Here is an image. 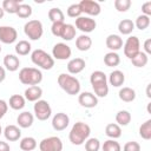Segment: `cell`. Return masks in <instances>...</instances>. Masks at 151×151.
<instances>
[{"label": "cell", "instance_id": "6da1fadb", "mask_svg": "<svg viewBox=\"0 0 151 151\" xmlns=\"http://www.w3.org/2000/svg\"><path fill=\"white\" fill-rule=\"evenodd\" d=\"M90 133H91V127L86 123L77 122L72 126V129H71V131L68 133V138H70V142L72 144L81 145L88 139Z\"/></svg>", "mask_w": 151, "mask_h": 151}, {"label": "cell", "instance_id": "7a4b0ae2", "mask_svg": "<svg viewBox=\"0 0 151 151\" xmlns=\"http://www.w3.org/2000/svg\"><path fill=\"white\" fill-rule=\"evenodd\" d=\"M58 84L67 94L76 96L80 92V83L73 76H70V74H66V73L59 74Z\"/></svg>", "mask_w": 151, "mask_h": 151}, {"label": "cell", "instance_id": "3957f363", "mask_svg": "<svg viewBox=\"0 0 151 151\" xmlns=\"http://www.w3.org/2000/svg\"><path fill=\"white\" fill-rule=\"evenodd\" d=\"M19 80L24 85H38L42 80V73L35 67H24L19 72Z\"/></svg>", "mask_w": 151, "mask_h": 151}, {"label": "cell", "instance_id": "277c9868", "mask_svg": "<svg viewBox=\"0 0 151 151\" xmlns=\"http://www.w3.org/2000/svg\"><path fill=\"white\" fill-rule=\"evenodd\" d=\"M31 60L34 65L41 67L42 70H51L54 66V59L53 57H51L47 52H45L44 50H34L31 54Z\"/></svg>", "mask_w": 151, "mask_h": 151}, {"label": "cell", "instance_id": "5b68a950", "mask_svg": "<svg viewBox=\"0 0 151 151\" xmlns=\"http://www.w3.org/2000/svg\"><path fill=\"white\" fill-rule=\"evenodd\" d=\"M24 32L31 40H39L42 37L44 28L42 24L39 20H29L24 26Z\"/></svg>", "mask_w": 151, "mask_h": 151}, {"label": "cell", "instance_id": "8992f818", "mask_svg": "<svg viewBox=\"0 0 151 151\" xmlns=\"http://www.w3.org/2000/svg\"><path fill=\"white\" fill-rule=\"evenodd\" d=\"M33 110H34L35 117L39 120H47L51 117V113H52V109H51L48 101L42 100V99H39V100L35 101V104L33 106Z\"/></svg>", "mask_w": 151, "mask_h": 151}, {"label": "cell", "instance_id": "52a82bcc", "mask_svg": "<svg viewBox=\"0 0 151 151\" xmlns=\"http://www.w3.org/2000/svg\"><path fill=\"white\" fill-rule=\"evenodd\" d=\"M40 151H61L63 150V142L59 137L51 136L44 138L39 144Z\"/></svg>", "mask_w": 151, "mask_h": 151}, {"label": "cell", "instance_id": "ba28073f", "mask_svg": "<svg viewBox=\"0 0 151 151\" xmlns=\"http://www.w3.org/2000/svg\"><path fill=\"white\" fill-rule=\"evenodd\" d=\"M140 51V42L138 37L132 35L129 37L124 44V54L125 57H127L129 59H132L138 52Z\"/></svg>", "mask_w": 151, "mask_h": 151}, {"label": "cell", "instance_id": "9c48e42d", "mask_svg": "<svg viewBox=\"0 0 151 151\" xmlns=\"http://www.w3.org/2000/svg\"><path fill=\"white\" fill-rule=\"evenodd\" d=\"M71 54H72L71 47L64 42H58L52 48V55L57 60H66L71 57Z\"/></svg>", "mask_w": 151, "mask_h": 151}, {"label": "cell", "instance_id": "30bf717a", "mask_svg": "<svg viewBox=\"0 0 151 151\" xmlns=\"http://www.w3.org/2000/svg\"><path fill=\"white\" fill-rule=\"evenodd\" d=\"M76 27L78 29H80L84 33H90L92 31H94V28L97 27V22L94 19L88 18V17H79L76 19Z\"/></svg>", "mask_w": 151, "mask_h": 151}, {"label": "cell", "instance_id": "8fae6325", "mask_svg": "<svg viewBox=\"0 0 151 151\" xmlns=\"http://www.w3.org/2000/svg\"><path fill=\"white\" fill-rule=\"evenodd\" d=\"M18 38V32L12 26H0V41L4 44H13Z\"/></svg>", "mask_w": 151, "mask_h": 151}, {"label": "cell", "instance_id": "7c38bea8", "mask_svg": "<svg viewBox=\"0 0 151 151\" xmlns=\"http://www.w3.org/2000/svg\"><path fill=\"white\" fill-rule=\"evenodd\" d=\"M79 6H80V9H81V13H86L88 15H98L100 14V5L97 2V1H93V0H81L79 2Z\"/></svg>", "mask_w": 151, "mask_h": 151}, {"label": "cell", "instance_id": "4fadbf2b", "mask_svg": "<svg viewBox=\"0 0 151 151\" xmlns=\"http://www.w3.org/2000/svg\"><path fill=\"white\" fill-rule=\"evenodd\" d=\"M68 124H70V118L64 112H59V113L54 114V117L52 118V126L55 131L65 130L68 126Z\"/></svg>", "mask_w": 151, "mask_h": 151}, {"label": "cell", "instance_id": "5bb4252c", "mask_svg": "<svg viewBox=\"0 0 151 151\" xmlns=\"http://www.w3.org/2000/svg\"><path fill=\"white\" fill-rule=\"evenodd\" d=\"M78 101H79V104H80L83 107L92 109V107L97 106V104H98V98H97L93 93H91V92H83V93L79 94Z\"/></svg>", "mask_w": 151, "mask_h": 151}, {"label": "cell", "instance_id": "9a60e30c", "mask_svg": "<svg viewBox=\"0 0 151 151\" xmlns=\"http://www.w3.org/2000/svg\"><path fill=\"white\" fill-rule=\"evenodd\" d=\"M85 66L86 64L83 58H74L67 63V71L71 74H77V73H80L85 68Z\"/></svg>", "mask_w": 151, "mask_h": 151}, {"label": "cell", "instance_id": "2e32d148", "mask_svg": "<svg viewBox=\"0 0 151 151\" xmlns=\"http://www.w3.org/2000/svg\"><path fill=\"white\" fill-rule=\"evenodd\" d=\"M42 96V88L38 85L29 86L25 90V99L28 101H37Z\"/></svg>", "mask_w": 151, "mask_h": 151}, {"label": "cell", "instance_id": "e0dca14e", "mask_svg": "<svg viewBox=\"0 0 151 151\" xmlns=\"http://www.w3.org/2000/svg\"><path fill=\"white\" fill-rule=\"evenodd\" d=\"M4 136L9 142H15L21 137V130L17 125H7L4 130Z\"/></svg>", "mask_w": 151, "mask_h": 151}, {"label": "cell", "instance_id": "ac0fdd59", "mask_svg": "<svg viewBox=\"0 0 151 151\" xmlns=\"http://www.w3.org/2000/svg\"><path fill=\"white\" fill-rule=\"evenodd\" d=\"M106 47L110 48L112 52L118 51L123 47V39L117 34H110L106 38Z\"/></svg>", "mask_w": 151, "mask_h": 151}, {"label": "cell", "instance_id": "d6986e66", "mask_svg": "<svg viewBox=\"0 0 151 151\" xmlns=\"http://www.w3.org/2000/svg\"><path fill=\"white\" fill-rule=\"evenodd\" d=\"M4 66L11 71V72H14L19 68L20 66V60L17 55L14 54H6L5 58H4Z\"/></svg>", "mask_w": 151, "mask_h": 151}, {"label": "cell", "instance_id": "ffe728a7", "mask_svg": "<svg viewBox=\"0 0 151 151\" xmlns=\"http://www.w3.org/2000/svg\"><path fill=\"white\" fill-rule=\"evenodd\" d=\"M33 120H34V117H33V114H32L31 112H28V111L21 112V113L18 116V118H17L18 125H19L20 127H22V129H27V127L32 126Z\"/></svg>", "mask_w": 151, "mask_h": 151}, {"label": "cell", "instance_id": "44dd1931", "mask_svg": "<svg viewBox=\"0 0 151 151\" xmlns=\"http://www.w3.org/2000/svg\"><path fill=\"white\" fill-rule=\"evenodd\" d=\"M124 81H125V76H124V73H123L122 71H119V70L112 71V72L110 73V76H109V83H110L113 87H119V86H122V85L124 84Z\"/></svg>", "mask_w": 151, "mask_h": 151}, {"label": "cell", "instance_id": "7402d4cb", "mask_svg": "<svg viewBox=\"0 0 151 151\" xmlns=\"http://www.w3.org/2000/svg\"><path fill=\"white\" fill-rule=\"evenodd\" d=\"M91 46H92V39L86 34H81L76 39V47L79 51H83V52L88 51Z\"/></svg>", "mask_w": 151, "mask_h": 151}, {"label": "cell", "instance_id": "603a6c76", "mask_svg": "<svg viewBox=\"0 0 151 151\" xmlns=\"http://www.w3.org/2000/svg\"><path fill=\"white\" fill-rule=\"evenodd\" d=\"M21 4V0H4L1 7L5 12L9 14H17V11Z\"/></svg>", "mask_w": 151, "mask_h": 151}, {"label": "cell", "instance_id": "cb8c5ba5", "mask_svg": "<svg viewBox=\"0 0 151 151\" xmlns=\"http://www.w3.org/2000/svg\"><path fill=\"white\" fill-rule=\"evenodd\" d=\"M105 134L110 137L111 139H117L122 136V129L118 124L116 123H110L105 127Z\"/></svg>", "mask_w": 151, "mask_h": 151}, {"label": "cell", "instance_id": "d4e9b609", "mask_svg": "<svg viewBox=\"0 0 151 151\" xmlns=\"http://www.w3.org/2000/svg\"><path fill=\"white\" fill-rule=\"evenodd\" d=\"M133 29H134V24L130 19H123L118 24V31L123 35H127V34L132 33Z\"/></svg>", "mask_w": 151, "mask_h": 151}, {"label": "cell", "instance_id": "484cf974", "mask_svg": "<svg viewBox=\"0 0 151 151\" xmlns=\"http://www.w3.org/2000/svg\"><path fill=\"white\" fill-rule=\"evenodd\" d=\"M120 100L125 101V103H131L136 99V91L131 87H123L119 90V93H118Z\"/></svg>", "mask_w": 151, "mask_h": 151}, {"label": "cell", "instance_id": "4316f807", "mask_svg": "<svg viewBox=\"0 0 151 151\" xmlns=\"http://www.w3.org/2000/svg\"><path fill=\"white\" fill-rule=\"evenodd\" d=\"M26 99L25 97L20 96V94H13L11 98H9V107L13 109V110H21L24 109V106L26 105Z\"/></svg>", "mask_w": 151, "mask_h": 151}, {"label": "cell", "instance_id": "83f0119b", "mask_svg": "<svg viewBox=\"0 0 151 151\" xmlns=\"http://www.w3.org/2000/svg\"><path fill=\"white\" fill-rule=\"evenodd\" d=\"M120 63V57L118 55V53L116 52H109L105 54L104 57V64L107 66V67H114V66H118Z\"/></svg>", "mask_w": 151, "mask_h": 151}, {"label": "cell", "instance_id": "f1b7e54d", "mask_svg": "<svg viewBox=\"0 0 151 151\" xmlns=\"http://www.w3.org/2000/svg\"><path fill=\"white\" fill-rule=\"evenodd\" d=\"M116 122L117 124L120 126H126L130 122H131V113L126 110H120L117 112L116 114Z\"/></svg>", "mask_w": 151, "mask_h": 151}, {"label": "cell", "instance_id": "f546056e", "mask_svg": "<svg viewBox=\"0 0 151 151\" xmlns=\"http://www.w3.org/2000/svg\"><path fill=\"white\" fill-rule=\"evenodd\" d=\"M130 60H131V63H132L136 67H144V66L147 64L149 58H147V54H146V53L139 51V52H138L132 59H130Z\"/></svg>", "mask_w": 151, "mask_h": 151}, {"label": "cell", "instance_id": "4dcf8cb0", "mask_svg": "<svg viewBox=\"0 0 151 151\" xmlns=\"http://www.w3.org/2000/svg\"><path fill=\"white\" fill-rule=\"evenodd\" d=\"M19 146L22 151H32L37 147V140L33 137H25L20 140Z\"/></svg>", "mask_w": 151, "mask_h": 151}, {"label": "cell", "instance_id": "1f68e13d", "mask_svg": "<svg viewBox=\"0 0 151 151\" xmlns=\"http://www.w3.org/2000/svg\"><path fill=\"white\" fill-rule=\"evenodd\" d=\"M31 44L27 40H20L15 45V52L19 55H27L31 52Z\"/></svg>", "mask_w": 151, "mask_h": 151}, {"label": "cell", "instance_id": "d6a6232c", "mask_svg": "<svg viewBox=\"0 0 151 151\" xmlns=\"http://www.w3.org/2000/svg\"><path fill=\"white\" fill-rule=\"evenodd\" d=\"M139 136L145 139L149 140L151 139V119H147L145 123H143L139 127Z\"/></svg>", "mask_w": 151, "mask_h": 151}, {"label": "cell", "instance_id": "836d02e7", "mask_svg": "<svg viewBox=\"0 0 151 151\" xmlns=\"http://www.w3.org/2000/svg\"><path fill=\"white\" fill-rule=\"evenodd\" d=\"M90 83L91 85H96V84H101V83H107V77L104 72L101 71H94L92 72L91 77H90Z\"/></svg>", "mask_w": 151, "mask_h": 151}, {"label": "cell", "instance_id": "e575fe53", "mask_svg": "<svg viewBox=\"0 0 151 151\" xmlns=\"http://www.w3.org/2000/svg\"><path fill=\"white\" fill-rule=\"evenodd\" d=\"M74 37H76V27L73 25H71V24H65L64 31H63V34H61L60 38L66 40V41H70Z\"/></svg>", "mask_w": 151, "mask_h": 151}, {"label": "cell", "instance_id": "d590c367", "mask_svg": "<svg viewBox=\"0 0 151 151\" xmlns=\"http://www.w3.org/2000/svg\"><path fill=\"white\" fill-rule=\"evenodd\" d=\"M48 19L52 21V22H57V21H61L64 22V13L60 8L58 7H54V8H51L48 11Z\"/></svg>", "mask_w": 151, "mask_h": 151}, {"label": "cell", "instance_id": "8d00e7d4", "mask_svg": "<svg viewBox=\"0 0 151 151\" xmlns=\"http://www.w3.org/2000/svg\"><path fill=\"white\" fill-rule=\"evenodd\" d=\"M93 91L96 93V97H106L109 93V85L107 83H101V84H96L92 85Z\"/></svg>", "mask_w": 151, "mask_h": 151}, {"label": "cell", "instance_id": "74e56055", "mask_svg": "<svg viewBox=\"0 0 151 151\" xmlns=\"http://www.w3.org/2000/svg\"><path fill=\"white\" fill-rule=\"evenodd\" d=\"M133 24H134V27H137L138 29L143 31V29L149 27V25H150V17H146V15L142 14V15L137 17L136 22H133Z\"/></svg>", "mask_w": 151, "mask_h": 151}, {"label": "cell", "instance_id": "f35d334b", "mask_svg": "<svg viewBox=\"0 0 151 151\" xmlns=\"http://www.w3.org/2000/svg\"><path fill=\"white\" fill-rule=\"evenodd\" d=\"M17 15L19 18H22V19H26V18H29L32 15V7L27 4H21L17 11Z\"/></svg>", "mask_w": 151, "mask_h": 151}, {"label": "cell", "instance_id": "ab89813d", "mask_svg": "<svg viewBox=\"0 0 151 151\" xmlns=\"http://www.w3.org/2000/svg\"><path fill=\"white\" fill-rule=\"evenodd\" d=\"M101 149H103V151H122L120 144L118 142H116L114 139H109V140L104 142Z\"/></svg>", "mask_w": 151, "mask_h": 151}, {"label": "cell", "instance_id": "60d3db41", "mask_svg": "<svg viewBox=\"0 0 151 151\" xmlns=\"http://www.w3.org/2000/svg\"><path fill=\"white\" fill-rule=\"evenodd\" d=\"M100 142L97 138H88L85 142V150L86 151H99Z\"/></svg>", "mask_w": 151, "mask_h": 151}, {"label": "cell", "instance_id": "b9f144b4", "mask_svg": "<svg viewBox=\"0 0 151 151\" xmlns=\"http://www.w3.org/2000/svg\"><path fill=\"white\" fill-rule=\"evenodd\" d=\"M114 7L118 12H126L131 7V0H116Z\"/></svg>", "mask_w": 151, "mask_h": 151}, {"label": "cell", "instance_id": "7bdbcfd3", "mask_svg": "<svg viewBox=\"0 0 151 151\" xmlns=\"http://www.w3.org/2000/svg\"><path fill=\"white\" fill-rule=\"evenodd\" d=\"M64 26H65V22H61V21H57V22H52V27H51V32L54 37H61L63 34V31H64Z\"/></svg>", "mask_w": 151, "mask_h": 151}, {"label": "cell", "instance_id": "ee69618b", "mask_svg": "<svg viewBox=\"0 0 151 151\" xmlns=\"http://www.w3.org/2000/svg\"><path fill=\"white\" fill-rule=\"evenodd\" d=\"M80 14H81V9H80L79 4H73V5L68 6V8H67V15L70 18H76L77 19V18L80 17Z\"/></svg>", "mask_w": 151, "mask_h": 151}, {"label": "cell", "instance_id": "f6af8a7d", "mask_svg": "<svg viewBox=\"0 0 151 151\" xmlns=\"http://www.w3.org/2000/svg\"><path fill=\"white\" fill-rule=\"evenodd\" d=\"M123 151H140V145L137 143V142H127L124 147H123Z\"/></svg>", "mask_w": 151, "mask_h": 151}, {"label": "cell", "instance_id": "bcb514c9", "mask_svg": "<svg viewBox=\"0 0 151 151\" xmlns=\"http://www.w3.org/2000/svg\"><path fill=\"white\" fill-rule=\"evenodd\" d=\"M142 12H143V14L146 15V17H150V15H151V1H146V2L143 4V6H142Z\"/></svg>", "mask_w": 151, "mask_h": 151}, {"label": "cell", "instance_id": "7dc6e473", "mask_svg": "<svg viewBox=\"0 0 151 151\" xmlns=\"http://www.w3.org/2000/svg\"><path fill=\"white\" fill-rule=\"evenodd\" d=\"M7 110H8V104H7L5 100L0 99V119L6 114Z\"/></svg>", "mask_w": 151, "mask_h": 151}, {"label": "cell", "instance_id": "c3c4849f", "mask_svg": "<svg viewBox=\"0 0 151 151\" xmlns=\"http://www.w3.org/2000/svg\"><path fill=\"white\" fill-rule=\"evenodd\" d=\"M144 53L146 54H150L151 53V39H146L145 42H144Z\"/></svg>", "mask_w": 151, "mask_h": 151}, {"label": "cell", "instance_id": "681fc988", "mask_svg": "<svg viewBox=\"0 0 151 151\" xmlns=\"http://www.w3.org/2000/svg\"><path fill=\"white\" fill-rule=\"evenodd\" d=\"M9 150H11L9 145L6 142H1L0 140V151H9Z\"/></svg>", "mask_w": 151, "mask_h": 151}, {"label": "cell", "instance_id": "f907efd6", "mask_svg": "<svg viewBox=\"0 0 151 151\" xmlns=\"http://www.w3.org/2000/svg\"><path fill=\"white\" fill-rule=\"evenodd\" d=\"M5 78H6V71L2 66H0V83H2L5 80Z\"/></svg>", "mask_w": 151, "mask_h": 151}, {"label": "cell", "instance_id": "816d5d0a", "mask_svg": "<svg viewBox=\"0 0 151 151\" xmlns=\"http://www.w3.org/2000/svg\"><path fill=\"white\" fill-rule=\"evenodd\" d=\"M150 87H151V85L149 84V85H147V87H146V96H147L149 98H151V94H150Z\"/></svg>", "mask_w": 151, "mask_h": 151}, {"label": "cell", "instance_id": "f5cc1de1", "mask_svg": "<svg viewBox=\"0 0 151 151\" xmlns=\"http://www.w3.org/2000/svg\"><path fill=\"white\" fill-rule=\"evenodd\" d=\"M4 14H5V11L2 9V7H0V19L4 17Z\"/></svg>", "mask_w": 151, "mask_h": 151}, {"label": "cell", "instance_id": "db71d44e", "mask_svg": "<svg viewBox=\"0 0 151 151\" xmlns=\"http://www.w3.org/2000/svg\"><path fill=\"white\" fill-rule=\"evenodd\" d=\"M2 133V129H1V125H0V134Z\"/></svg>", "mask_w": 151, "mask_h": 151}, {"label": "cell", "instance_id": "11a10c76", "mask_svg": "<svg viewBox=\"0 0 151 151\" xmlns=\"http://www.w3.org/2000/svg\"><path fill=\"white\" fill-rule=\"evenodd\" d=\"M0 53H1V46H0Z\"/></svg>", "mask_w": 151, "mask_h": 151}]
</instances>
